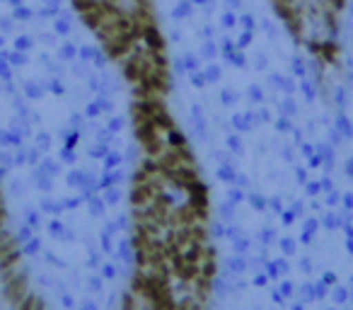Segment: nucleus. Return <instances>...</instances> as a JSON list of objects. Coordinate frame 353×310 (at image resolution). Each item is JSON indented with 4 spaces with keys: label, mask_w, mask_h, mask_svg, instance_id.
Segmentation results:
<instances>
[{
    "label": "nucleus",
    "mask_w": 353,
    "mask_h": 310,
    "mask_svg": "<svg viewBox=\"0 0 353 310\" xmlns=\"http://www.w3.org/2000/svg\"><path fill=\"white\" fill-rule=\"evenodd\" d=\"M269 6L285 35L317 68L341 66L348 0H269Z\"/></svg>",
    "instance_id": "1"
}]
</instances>
